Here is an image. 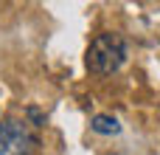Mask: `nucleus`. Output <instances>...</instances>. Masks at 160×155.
Wrapping results in <instances>:
<instances>
[{
  "instance_id": "1",
  "label": "nucleus",
  "mask_w": 160,
  "mask_h": 155,
  "mask_svg": "<svg viewBox=\"0 0 160 155\" xmlns=\"http://www.w3.org/2000/svg\"><path fill=\"white\" fill-rule=\"evenodd\" d=\"M127 59V42L118 34H98L87 48V68L98 76L115 73Z\"/></svg>"
},
{
  "instance_id": "3",
  "label": "nucleus",
  "mask_w": 160,
  "mask_h": 155,
  "mask_svg": "<svg viewBox=\"0 0 160 155\" xmlns=\"http://www.w3.org/2000/svg\"><path fill=\"white\" fill-rule=\"evenodd\" d=\"M90 127H93V133H98V136H118V133H121V124H118L115 116H96Z\"/></svg>"
},
{
  "instance_id": "2",
  "label": "nucleus",
  "mask_w": 160,
  "mask_h": 155,
  "mask_svg": "<svg viewBox=\"0 0 160 155\" xmlns=\"http://www.w3.org/2000/svg\"><path fill=\"white\" fill-rule=\"evenodd\" d=\"M34 147L37 138L22 121L6 119L0 124V155H34Z\"/></svg>"
}]
</instances>
